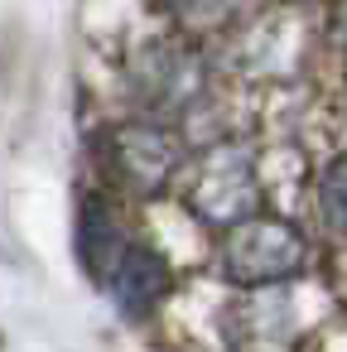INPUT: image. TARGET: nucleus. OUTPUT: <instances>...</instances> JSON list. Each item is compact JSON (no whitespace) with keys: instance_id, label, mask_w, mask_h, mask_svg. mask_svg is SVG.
Listing matches in <instances>:
<instances>
[{"instance_id":"nucleus-1","label":"nucleus","mask_w":347,"mask_h":352,"mask_svg":"<svg viewBox=\"0 0 347 352\" xmlns=\"http://www.w3.org/2000/svg\"><path fill=\"white\" fill-rule=\"evenodd\" d=\"M309 265V241L284 217H246L222 241V275L236 285H280Z\"/></svg>"},{"instance_id":"nucleus-2","label":"nucleus","mask_w":347,"mask_h":352,"mask_svg":"<svg viewBox=\"0 0 347 352\" xmlns=\"http://www.w3.org/2000/svg\"><path fill=\"white\" fill-rule=\"evenodd\" d=\"M131 87L145 107L155 111H179V107H193L208 87V63L198 49H183L174 39H155L135 54L131 63Z\"/></svg>"},{"instance_id":"nucleus-3","label":"nucleus","mask_w":347,"mask_h":352,"mask_svg":"<svg viewBox=\"0 0 347 352\" xmlns=\"http://www.w3.org/2000/svg\"><path fill=\"white\" fill-rule=\"evenodd\" d=\"M256 164L246 150H217L198 164L193 188H188V208L212 222V227H236L256 212Z\"/></svg>"},{"instance_id":"nucleus-4","label":"nucleus","mask_w":347,"mask_h":352,"mask_svg":"<svg viewBox=\"0 0 347 352\" xmlns=\"http://www.w3.org/2000/svg\"><path fill=\"white\" fill-rule=\"evenodd\" d=\"M107 155L135 193H159L183 164V140L159 121H126L107 135Z\"/></svg>"},{"instance_id":"nucleus-5","label":"nucleus","mask_w":347,"mask_h":352,"mask_svg":"<svg viewBox=\"0 0 347 352\" xmlns=\"http://www.w3.org/2000/svg\"><path fill=\"white\" fill-rule=\"evenodd\" d=\"M107 285H111V299L131 318H140V314H150L169 294L174 280H169V265L159 261V251H150V246H121V256L107 270Z\"/></svg>"},{"instance_id":"nucleus-6","label":"nucleus","mask_w":347,"mask_h":352,"mask_svg":"<svg viewBox=\"0 0 347 352\" xmlns=\"http://www.w3.org/2000/svg\"><path fill=\"white\" fill-rule=\"evenodd\" d=\"M318 217L333 236L347 241V160H333L318 174Z\"/></svg>"},{"instance_id":"nucleus-7","label":"nucleus","mask_w":347,"mask_h":352,"mask_svg":"<svg viewBox=\"0 0 347 352\" xmlns=\"http://www.w3.org/2000/svg\"><path fill=\"white\" fill-rule=\"evenodd\" d=\"M164 10H179V15H193V10H208L212 0H159Z\"/></svg>"},{"instance_id":"nucleus-8","label":"nucleus","mask_w":347,"mask_h":352,"mask_svg":"<svg viewBox=\"0 0 347 352\" xmlns=\"http://www.w3.org/2000/svg\"><path fill=\"white\" fill-rule=\"evenodd\" d=\"M337 39H342V44H347V10H342V15H337Z\"/></svg>"}]
</instances>
